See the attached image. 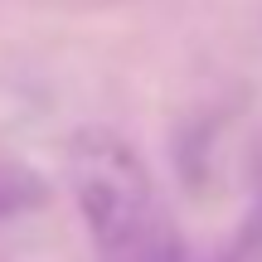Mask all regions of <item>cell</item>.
I'll return each instance as SVG.
<instances>
[{
    "label": "cell",
    "mask_w": 262,
    "mask_h": 262,
    "mask_svg": "<svg viewBox=\"0 0 262 262\" xmlns=\"http://www.w3.org/2000/svg\"><path fill=\"white\" fill-rule=\"evenodd\" d=\"M68 189L97 262H185L175 214L126 136L102 126L78 131L68 141Z\"/></svg>",
    "instance_id": "cell-1"
},
{
    "label": "cell",
    "mask_w": 262,
    "mask_h": 262,
    "mask_svg": "<svg viewBox=\"0 0 262 262\" xmlns=\"http://www.w3.org/2000/svg\"><path fill=\"white\" fill-rule=\"evenodd\" d=\"M49 204V180L19 160L0 156V219H19Z\"/></svg>",
    "instance_id": "cell-2"
}]
</instances>
